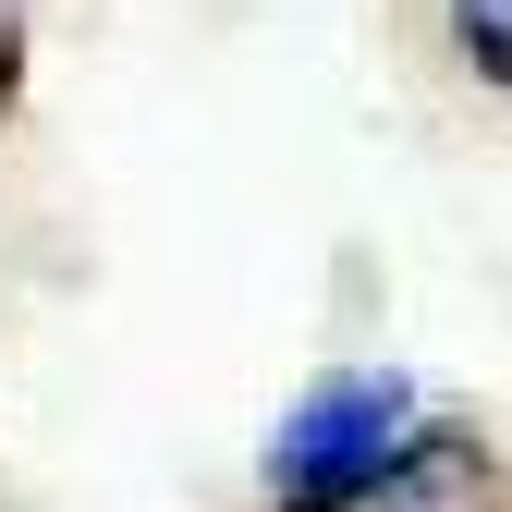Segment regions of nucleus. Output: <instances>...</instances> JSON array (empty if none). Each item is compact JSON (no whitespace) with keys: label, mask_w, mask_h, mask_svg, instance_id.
<instances>
[{"label":"nucleus","mask_w":512,"mask_h":512,"mask_svg":"<svg viewBox=\"0 0 512 512\" xmlns=\"http://www.w3.org/2000/svg\"><path fill=\"white\" fill-rule=\"evenodd\" d=\"M452 49L488 86H512V0H452Z\"/></svg>","instance_id":"nucleus-3"},{"label":"nucleus","mask_w":512,"mask_h":512,"mask_svg":"<svg viewBox=\"0 0 512 512\" xmlns=\"http://www.w3.org/2000/svg\"><path fill=\"white\" fill-rule=\"evenodd\" d=\"M293 512H512V464L488 452L476 427H403L354 488L293 500Z\"/></svg>","instance_id":"nucleus-2"},{"label":"nucleus","mask_w":512,"mask_h":512,"mask_svg":"<svg viewBox=\"0 0 512 512\" xmlns=\"http://www.w3.org/2000/svg\"><path fill=\"white\" fill-rule=\"evenodd\" d=\"M403 427H415L403 378H317V391L293 403V427H281L269 476H281V500H330V488H354L378 452H391Z\"/></svg>","instance_id":"nucleus-1"}]
</instances>
